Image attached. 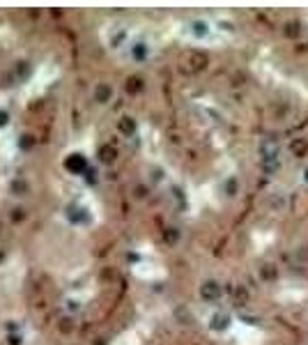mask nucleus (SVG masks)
<instances>
[{"label": "nucleus", "mask_w": 308, "mask_h": 345, "mask_svg": "<svg viewBox=\"0 0 308 345\" xmlns=\"http://www.w3.org/2000/svg\"><path fill=\"white\" fill-rule=\"evenodd\" d=\"M65 217L69 219V223H74V225H88L92 221L88 207H83V205H67Z\"/></svg>", "instance_id": "f257e3e1"}, {"label": "nucleus", "mask_w": 308, "mask_h": 345, "mask_svg": "<svg viewBox=\"0 0 308 345\" xmlns=\"http://www.w3.org/2000/svg\"><path fill=\"white\" fill-rule=\"evenodd\" d=\"M5 343H7V345H25L21 327H19L14 320L5 322Z\"/></svg>", "instance_id": "f03ea898"}, {"label": "nucleus", "mask_w": 308, "mask_h": 345, "mask_svg": "<svg viewBox=\"0 0 308 345\" xmlns=\"http://www.w3.org/2000/svg\"><path fill=\"white\" fill-rule=\"evenodd\" d=\"M221 295H223V290H221V283H218V281H205V283L200 285V297H203L205 301H218Z\"/></svg>", "instance_id": "7ed1b4c3"}, {"label": "nucleus", "mask_w": 308, "mask_h": 345, "mask_svg": "<svg viewBox=\"0 0 308 345\" xmlns=\"http://www.w3.org/2000/svg\"><path fill=\"white\" fill-rule=\"evenodd\" d=\"M147 53H150V49H147L145 42H134V44L129 46V55H131L134 62H145L147 60Z\"/></svg>", "instance_id": "20e7f679"}, {"label": "nucleus", "mask_w": 308, "mask_h": 345, "mask_svg": "<svg viewBox=\"0 0 308 345\" xmlns=\"http://www.w3.org/2000/svg\"><path fill=\"white\" fill-rule=\"evenodd\" d=\"M111 99H113V88L108 83H99L95 88V101L97 104H108Z\"/></svg>", "instance_id": "39448f33"}, {"label": "nucleus", "mask_w": 308, "mask_h": 345, "mask_svg": "<svg viewBox=\"0 0 308 345\" xmlns=\"http://www.w3.org/2000/svg\"><path fill=\"white\" fill-rule=\"evenodd\" d=\"M228 324H230V315L228 313H214L210 318V329L214 331H226Z\"/></svg>", "instance_id": "423d86ee"}, {"label": "nucleus", "mask_w": 308, "mask_h": 345, "mask_svg": "<svg viewBox=\"0 0 308 345\" xmlns=\"http://www.w3.org/2000/svg\"><path fill=\"white\" fill-rule=\"evenodd\" d=\"M290 152H292V157H297V159L306 157V152H308L306 138H294V141L290 143Z\"/></svg>", "instance_id": "0eeeda50"}, {"label": "nucleus", "mask_w": 308, "mask_h": 345, "mask_svg": "<svg viewBox=\"0 0 308 345\" xmlns=\"http://www.w3.org/2000/svg\"><path fill=\"white\" fill-rule=\"evenodd\" d=\"M9 191H12L14 196H28L30 187H28V182L25 180H12L9 182Z\"/></svg>", "instance_id": "6e6552de"}, {"label": "nucleus", "mask_w": 308, "mask_h": 345, "mask_svg": "<svg viewBox=\"0 0 308 345\" xmlns=\"http://www.w3.org/2000/svg\"><path fill=\"white\" fill-rule=\"evenodd\" d=\"M283 32H285V37H299V32H301V28H299V23L297 21H287L285 23V28H283Z\"/></svg>", "instance_id": "1a4fd4ad"}, {"label": "nucleus", "mask_w": 308, "mask_h": 345, "mask_svg": "<svg viewBox=\"0 0 308 345\" xmlns=\"http://www.w3.org/2000/svg\"><path fill=\"white\" fill-rule=\"evenodd\" d=\"M120 129L124 131V134H134V131H136V122L131 120L129 115H124V118L120 120Z\"/></svg>", "instance_id": "9d476101"}, {"label": "nucleus", "mask_w": 308, "mask_h": 345, "mask_svg": "<svg viewBox=\"0 0 308 345\" xmlns=\"http://www.w3.org/2000/svg\"><path fill=\"white\" fill-rule=\"evenodd\" d=\"M246 301H248L246 288H237V290H235V306H244Z\"/></svg>", "instance_id": "9b49d317"}, {"label": "nucleus", "mask_w": 308, "mask_h": 345, "mask_svg": "<svg viewBox=\"0 0 308 345\" xmlns=\"http://www.w3.org/2000/svg\"><path fill=\"white\" fill-rule=\"evenodd\" d=\"M191 30H193V35H198V37H205V35H207V23H205V21H193V23H191Z\"/></svg>", "instance_id": "f8f14e48"}, {"label": "nucleus", "mask_w": 308, "mask_h": 345, "mask_svg": "<svg viewBox=\"0 0 308 345\" xmlns=\"http://www.w3.org/2000/svg\"><path fill=\"white\" fill-rule=\"evenodd\" d=\"M9 122H12V115H9V111H7V108H0V131H2V129H7Z\"/></svg>", "instance_id": "ddd939ff"}, {"label": "nucleus", "mask_w": 308, "mask_h": 345, "mask_svg": "<svg viewBox=\"0 0 308 345\" xmlns=\"http://www.w3.org/2000/svg\"><path fill=\"white\" fill-rule=\"evenodd\" d=\"M262 276L264 278H276V267H274V265H264Z\"/></svg>", "instance_id": "4468645a"}, {"label": "nucleus", "mask_w": 308, "mask_h": 345, "mask_svg": "<svg viewBox=\"0 0 308 345\" xmlns=\"http://www.w3.org/2000/svg\"><path fill=\"white\" fill-rule=\"evenodd\" d=\"M226 191H228V196H235V194H237V180H235V177L226 182Z\"/></svg>", "instance_id": "2eb2a0df"}, {"label": "nucleus", "mask_w": 308, "mask_h": 345, "mask_svg": "<svg viewBox=\"0 0 308 345\" xmlns=\"http://www.w3.org/2000/svg\"><path fill=\"white\" fill-rule=\"evenodd\" d=\"M129 83H131V85H129V90L131 92H138L141 88H143V81H141V78H129Z\"/></svg>", "instance_id": "dca6fc26"}, {"label": "nucleus", "mask_w": 308, "mask_h": 345, "mask_svg": "<svg viewBox=\"0 0 308 345\" xmlns=\"http://www.w3.org/2000/svg\"><path fill=\"white\" fill-rule=\"evenodd\" d=\"M166 240L170 242V244H175V242L180 240V233H177L175 228H170V230H168V235H166Z\"/></svg>", "instance_id": "f3484780"}, {"label": "nucleus", "mask_w": 308, "mask_h": 345, "mask_svg": "<svg viewBox=\"0 0 308 345\" xmlns=\"http://www.w3.org/2000/svg\"><path fill=\"white\" fill-rule=\"evenodd\" d=\"M304 177H306V180H308V171H306V172H304Z\"/></svg>", "instance_id": "a211bd4d"}]
</instances>
